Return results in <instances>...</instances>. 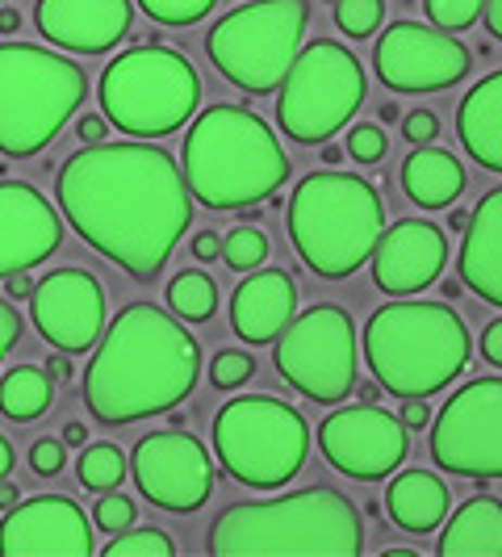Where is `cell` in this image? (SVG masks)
I'll use <instances>...</instances> for the list:
<instances>
[{
    "mask_svg": "<svg viewBox=\"0 0 502 557\" xmlns=\"http://www.w3.org/2000/svg\"><path fill=\"white\" fill-rule=\"evenodd\" d=\"M130 474L139 482L142 499L164 511H197L214 491V457L185 428L151 432L135 445Z\"/></svg>",
    "mask_w": 502,
    "mask_h": 557,
    "instance_id": "obj_14",
    "label": "cell"
},
{
    "mask_svg": "<svg viewBox=\"0 0 502 557\" xmlns=\"http://www.w3.org/2000/svg\"><path fill=\"white\" fill-rule=\"evenodd\" d=\"M277 373L310 403H339L356 391V327L343 307L318 302L277 335Z\"/></svg>",
    "mask_w": 502,
    "mask_h": 557,
    "instance_id": "obj_12",
    "label": "cell"
},
{
    "mask_svg": "<svg viewBox=\"0 0 502 557\" xmlns=\"http://www.w3.org/2000/svg\"><path fill=\"white\" fill-rule=\"evenodd\" d=\"M223 260L235 273H251L268 260V235L260 226H235L223 239Z\"/></svg>",
    "mask_w": 502,
    "mask_h": 557,
    "instance_id": "obj_31",
    "label": "cell"
},
{
    "mask_svg": "<svg viewBox=\"0 0 502 557\" xmlns=\"http://www.w3.org/2000/svg\"><path fill=\"white\" fill-rule=\"evenodd\" d=\"M110 135V122H105V113H84L80 122H76V139L88 147V143H105Z\"/></svg>",
    "mask_w": 502,
    "mask_h": 557,
    "instance_id": "obj_43",
    "label": "cell"
},
{
    "mask_svg": "<svg viewBox=\"0 0 502 557\" xmlns=\"http://www.w3.org/2000/svg\"><path fill=\"white\" fill-rule=\"evenodd\" d=\"M402 428H411V432H423V428H431V407L423 403V398H402Z\"/></svg>",
    "mask_w": 502,
    "mask_h": 557,
    "instance_id": "obj_41",
    "label": "cell"
},
{
    "mask_svg": "<svg viewBox=\"0 0 502 557\" xmlns=\"http://www.w3.org/2000/svg\"><path fill=\"white\" fill-rule=\"evenodd\" d=\"M135 524V503L126 499V495H117V491H105L101 499H97V511H92V529L101 532H126Z\"/></svg>",
    "mask_w": 502,
    "mask_h": 557,
    "instance_id": "obj_38",
    "label": "cell"
},
{
    "mask_svg": "<svg viewBox=\"0 0 502 557\" xmlns=\"http://www.w3.org/2000/svg\"><path fill=\"white\" fill-rule=\"evenodd\" d=\"M88 76L34 42H0V156L29 160L80 110Z\"/></svg>",
    "mask_w": 502,
    "mask_h": 557,
    "instance_id": "obj_7",
    "label": "cell"
},
{
    "mask_svg": "<svg viewBox=\"0 0 502 557\" xmlns=\"http://www.w3.org/2000/svg\"><path fill=\"white\" fill-rule=\"evenodd\" d=\"M176 541L160 529H130L113 532V541L105 545V557H172Z\"/></svg>",
    "mask_w": 502,
    "mask_h": 557,
    "instance_id": "obj_32",
    "label": "cell"
},
{
    "mask_svg": "<svg viewBox=\"0 0 502 557\" xmlns=\"http://www.w3.org/2000/svg\"><path fill=\"white\" fill-rule=\"evenodd\" d=\"M364 106V67L348 47L318 38L298 51L277 97V122L293 143H327Z\"/></svg>",
    "mask_w": 502,
    "mask_h": 557,
    "instance_id": "obj_11",
    "label": "cell"
},
{
    "mask_svg": "<svg viewBox=\"0 0 502 557\" xmlns=\"http://www.w3.org/2000/svg\"><path fill=\"white\" fill-rule=\"evenodd\" d=\"M318 448L327 466L343 478L381 482L406 461V428L390 411L356 403V407H339L318 423Z\"/></svg>",
    "mask_w": 502,
    "mask_h": 557,
    "instance_id": "obj_16",
    "label": "cell"
},
{
    "mask_svg": "<svg viewBox=\"0 0 502 557\" xmlns=\"http://www.w3.org/2000/svg\"><path fill=\"white\" fill-rule=\"evenodd\" d=\"M29 323L59 352H88L105 332V289L84 269H55L34 281Z\"/></svg>",
    "mask_w": 502,
    "mask_h": 557,
    "instance_id": "obj_17",
    "label": "cell"
},
{
    "mask_svg": "<svg viewBox=\"0 0 502 557\" xmlns=\"http://www.w3.org/2000/svg\"><path fill=\"white\" fill-rule=\"evenodd\" d=\"M465 223H469V214H465V210H456V214H452V231H465Z\"/></svg>",
    "mask_w": 502,
    "mask_h": 557,
    "instance_id": "obj_54",
    "label": "cell"
},
{
    "mask_svg": "<svg viewBox=\"0 0 502 557\" xmlns=\"http://www.w3.org/2000/svg\"><path fill=\"white\" fill-rule=\"evenodd\" d=\"M17 335H22V319H17V310L0 298V361H4V352L17 344Z\"/></svg>",
    "mask_w": 502,
    "mask_h": 557,
    "instance_id": "obj_42",
    "label": "cell"
},
{
    "mask_svg": "<svg viewBox=\"0 0 502 557\" xmlns=\"http://www.w3.org/2000/svg\"><path fill=\"white\" fill-rule=\"evenodd\" d=\"M22 29V13L13 4H0V34H17Z\"/></svg>",
    "mask_w": 502,
    "mask_h": 557,
    "instance_id": "obj_49",
    "label": "cell"
},
{
    "mask_svg": "<svg viewBox=\"0 0 502 557\" xmlns=\"http://www.w3.org/2000/svg\"><path fill=\"white\" fill-rule=\"evenodd\" d=\"M251 373H255V361H251L248 352H235V348L218 352L214 364H210V382L218 391H239L243 382H251Z\"/></svg>",
    "mask_w": 502,
    "mask_h": 557,
    "instance_id": "obj_37",
    "label": "cell"
},
{
    "mask_svg": "<svg viewBox=\"0 0 502 557\" xmlns=\"http://www.w3.org/2000/svg\"><path fill=\"white\" fill-rule=\"evenodd\" d=\"M306 0H251L210 26L205 51L239 92L264 97L280 88L285 72L293 67L306 38Z\"/></svg>",
    "mask_w": 502,
    "mask_h": 557,
    "instance_id": "obj_10",
    "label": "cell"
},
{
    "mask_svg": "<svg viewBox=\"0 0 502 557\" xmlns=\"http://www.w3.org/2000/svg\"><path fill=\"white\" fill-rule=\"evenodd\" d=\"M167 307L180 323H205L218 310V285L205 277L201 269H185L167 285Z\"/></svg>",
    "mask_w": 502,
    "mask_h": 557,
    "instance_id": "obj_29",
    "label": "cell"
},
{
    "mask_svg": "<svg viewBox=\"0 0 502 557\" xmlns=\"http://www.w3.org/2000/svg\"><path fill=\"white\" fill-rule=\"evenodd\" d=\"M323 160H327V164H339V160H343V151H339V147L327 139V147H323Z\"/></svg>",
    "mask_w": 502,
    "mask_h": 557,
    "instance_id": "obj_53",
    "label": "cell"
},
{
    "mask_svg": "<svg viewBox=\"0 0 502 557\" xmlns=\"http://www.w3.org/2000/svg\"><path fill=\"white\" fill-rule=\"evenodd\" d=\"M456 135L477 164L502 172V67L465 92L456 110Z\"/></svg>",
    "mask_w": 502,
    "mask_h": 557,
    "instance_id": "obj_24",
    "label": "cell"
},
{
    "mask_svg": "<svg viewBox=\"0 0 502 557\" xmlns=\"http://www.w3.org/2000/svg\"><path fill=\"white\" fill-rule=\"evenodd\" d=\"M13 503H17V486L9 478H0V511H9Z\"/></svg>",
    "mask_w": 502,
    "mask_h": 557,
    "instance_id": "obj_52",
    "label": "cell"
},
{
    "mask_svg": "<svg viewBox=\"0 0 502 557\" xmlns=\"http://www.w3.org/2000/svg\"><path fill=\"white\" fill-rule=\"evenodd\" d=\"M47 373H51V382H55V386H63V382L72 377V364H67V357H51Z\"/></svg>",
    "mask_w": 502,
    "mask_h": 557,
    "instance_id": "obj_50",
    "label": "cell"
},
{
    "mask_svg": "<svg viewBox=\"0 0 502 557\" xmlns=\"http://www.w3.org/2000/svg\"><path fill=\"white\" fill-rule=\"evenodd\" d=\"M481 357L502 369V319H494V323L481 332Z\"/></svg>",
    "mask_w": 502,
    "mask_h": 557,
    "instance_id": "obj_44",
    "label": "cell"
},
{
    "mask_svg": "<svg viewBox=\"0 0 502 557\" xmlns=\"http://www.w3.org/2000/svg\"><path fill=\"white\" fill-rule=\"evenodd\" d=\"M436 131H440V122H436V113H431V110L406 113V122H402V135L415 143V147H423V143L436 139Z\"/></svg>",
    "mask_w": 502,
    "mask_h": 557,
    "instance_id": "obj_40",
    "label": "cell"
},
{
    "mask_svg": "<svg viewBox=\"0 0 502 557\" xmlns=\"http://www.w3.org/2000/svg\"><path fill=\"white\" fill-rule=\"evenodd\" d=\"M76 478H80L84 491H117L122 478H126V453L117 445H84L80 461H76Z\"/></svg>",
    "mask_w": 502,
    "mask_h": 557,
    "instance_id": "obj_30",
    "label": "cell"
},
{
    "mask_svg": "<svg viewBox=\"0 0 502 557\" xmlns=\"http://www.w3.org/2000/svg\"><path fill=\"white\" fill-rule=\"evenodd\" d=\"M440 557H502V503L490 495L461 503L444 516V532H440Z\"/></svg>",
    "mask_w": 502,
    "mask_h": 557,
    "instance_id": "obj_26",
    "label": "cell"
},
{
    "mask_svg": "<svg viewBox=\"0 0 502 557\" xmlns=\"http://www.w3.org/2000/svg\"><path fill=\"white\" fill-rule=\"evenodd\" d=\"M214 4L218 0H139L142 13L160 26H193L201 17H210Z\"/></svg>",
    "mask_w": 502,
    "mask_h": 557,
    "instance_id": "obj_34",
    "label": "cell"
},
{
    "mask_svg": "<svg viewBox=\"0 0 502 557\" xmlns=\"http://www.w3.org/2000/svg\"><path fill=\"white\" fill-rule=\"evenodd\" d=\"M423 9H427V22L436 29L456 34V29H469L481 17L486 0H423Z\"/></svg>",
    "mask_w": 502,
    "mask_h": 557,
    "instance_id": "obj_35",
    "label": "cell"
},
{
    "mask_svg": "<svg viewBox=\"0 0 502 557\" xmlns=\"http://www.w3.org/2000/svg\"><path fill=\"white\" fill-rule=\"evenodd\" d=\"M205 545L218 557H356L364 549V529L352 499L331 486H310L285 499L226 507Z\"/></svg>",
    "mask_w": 502,
    "mask_h": 557,
    "instance_id": "obj_4",
    "label": "cell"
},
{
    "mask_svg": "<svg viewBox=\"0 0 502 557\" xmlns=\"http://www.w3.org/2000/svg\"><path fill=\"white\" fill-rule=\"evenodd\" d=\"M377 391H381V386H364V391H361V403H373V398H377Z\"/></svg>",
    "mask_w": 502,
    "mask_h": 557,
    "instance_id": "obj_55",
    "label": "cell"
},
{
    "mask_svg": "<svg viewBox=\"0 0 502 557\" xmlns=\"http://www.w3.org/2000/svg\"><path fill=\"white\" fill-rule=\"evenodd\" d=\"M13 461H17V457H13V445H9L4 436H0V478L13 474Z\"/></svg>",
    "mask_w": 502,
    "mask_h": 557,
    "instance_id": "obj_51",
    "label": "cell"
},
{
    "mask_svg": "<svg viewBox=\"0 0 502 557\" xmlns=\"http://www.w3.org/2000/svg\"><path fill=\"white\" fill-rule=\"evenodd\" d=\"M201 348L180 319L151 302L117 310L84 369V407L105 428L164 416L193 394Z\"/></svg>",
    "mask_w": 502,
    "mask_h": 557,
    "instance_id": "obj_2",
    "label": "cell"
},
{
    "mask_svg": "<svg viewBox=\"0 0 502 557\" xmlns=\"http://www.w3.org/2000/svg\"><path fill=\"white\" fill-rule=\"evenodd\" d=\"M84 445H88V423L72 419V423L63 428V448H84Z\"/></svg>",
    "mask_w": 502,
    "mask_h": 557,
    "instance_id": "obj_47",
    "label": "cell"
},
{
    "mask_svg": "<svg viewBox=\"0 0 502 557\" xmlns=\"http://www.w3.org/2000/svg\"><path fill=\"white\" fill-rule=\"evenodd\" d=\"M55 197L84 244L135 281L160 277L193 223L180 164L151 143H88L59 168Z\"/></svg>",
    "mask_w": 502,
    "mask_h": 557,
    "instance_id": "obj_1",
    "label": "cell"
},
{
    "mask_svg": "<svg viewBox=\"0 0 502 557\" xmlns=\"http://www.w3.org/2000/svg\"><path fill=\"white\" fill-rule=\"evenodd\" d=\"M481 13H486V29L502 42V0H486V9H481Z\"/></svg>",
    "mask_w": 502,
    "mask_h": 557,
    "instance_id": "obj_48",
    "label": "cell"
},
{
    "mask_svg": "<svg viewBox=\"0 0 502 557\" xmlns=\"http://www.w3.org/2000/svg\"><path fill=\"white\" fill-rule=\"evenodd\" d=\"M34 22L42 38L72 55H105L135 22L130 0H38Z\"/></svg>",
    "mask_w": 502,
    "mask_h": 557,
    "instance_id": "obj_20",
    "label": "cell"
},
{
    "mask_svg": "<svg viewBox=\"0 0 502 557\" xmlns=\"http://www.w3.org/2000/svg\"><path fill=\"white\" fill-rule=\"evenodd\" d=\"M373 67L393 92H440L465 81L469 51L448 29L423 22H390L373 47Z\"/></svg>",
    "mask_w": 502,
    "mask_h": 557,
    "instance_id": "obj_15",
    "label": "cell"
},
{
    "mask_svg": "<svg viewBox=\"0 0 502 557\" xmlns=\"http://www.w3.org/2000/svg\"><path fill=\"white\" fill-rule=\"evenodd\" d=\"M364 361L386 394L427 398L465 373L469 332L444 302H390L364 323Z\"/></svg>",
    "mask_w": 502,
    "mask_h": 557,
    "instance_id": "obj_5",
    "label": "cell"
},
{
    "mask_svg": "<svg viewBox=\"0 0 502 557\" xmlns=\"http://www.w3.org/2000/svg\"><path fill=\"white\" fill-rule=\"evenodd\" d=\"M386 131L381 126H373V122H361V126H352L348 131V139H343V156H352L356 164H377L381 156H386Z\"/></svg>",
    "mask_w": 502,
    "mask_h": 557,
    "instance_id": "obj_36",
    "label": "cell"
},
{
    "mask_svg": "<svg viewBox=\"0 0 502 557\" xmlns=\"http://www.w3.org/2000/svg\"><path fill=\"white\" fill-rule=\"evenodd\" d=\"M402 189L423 210H444L465 194V168L444 147H415L402 164Z\"/></svg>",
    "mask_w": 502,
    "mask_h": 557,
    "instance_id": "obj_27",
    "label": "cell"
},
{
    "mask_svg": "<svg viewBox=\"0 0 502 557\" xmlns=\"http://www.w3.org/2000/svg\"><path fill=\"white\" fill-rule=\"evenodd\" d=\"M4 289H9V298H29V294H34V277H29V269L9 273V277H4Z\"/></svg>",
    "mask_w": 502,
    "mask_h": 557,
    "instance_id": "obj_46",
    "label": "cell"
},
{
    "mask_svg": "<svg viewBox=\"0 0 502 557\" xmlns=\"http://www.w3.org/2000/svg\"><path fill=\"white\" fill-rule=\"evenodd\" d=\"M386 22V4L381 0H335V26L348 38H368Z\"/></svg>",
    "mask_w": 502,
    "mask_h": 557,
    "instance_id": "obj_33",
    "label": "cell"
},
{
    "mask_svg": "<svg viewBox=\"0 0 502 557\" xmlns=\"http://www.w3.org/2000/svg\"><path fill=\"white\" fill-rule=\"evenodd\" d=\"M92 524L67 495L17 499L0 520V557H88Z\"/></svg>",
    "mask_w": 502,
    "mask_h": 557,
    "instance_id": "obj_18",
    "label": "cell"
},
{
    "mask_svg": "<svg viewBox=\"0 0 502 557\" xmlns=\"http://www.w3.org/2000/svg\"><path fill=\"white\" fill-rule=\"evenodd\" d=\"M386 231L377 189L352 172H310L289 197V239L314 277L343 281L368 264Z\"/></svg>",
    "mask_w": 502,
    "mask_h": 557,
    "instance_id": "obj_6",
    "label": "cell"
},
{
    "mask_svg": "<svg viewBox=\"0 0 502 557\" xmlns=\"http://www.w3.org/2000/svg\"><path fill=\"white\" fill-rule=\"evenodd\" d=\"M180 176L210 210H248L273 197L289 176L273 126L243 106H210L185 135Z\"/></svg>",
    "mask_w": 502,
    "mask_h": 557,
    "instance_id": "obj_3",
    "label": "cell"
},
{
    "mask_svg": "<svg viewBox=\"0 0 502 557\" xmlns=\"http://www.w3.org/2000/svg\"><path fill=\"white\" fill-rule=\"evenodd\" d=\"M386 511H390L393 529L423 536V532L440 529L448 516V486L427 470H406L390 482L386 491Z\"/></svg>",
    "mask_w": 502,
    "mask_h": 557,
    "instance_id": "obj_25",
    "label": "cell"
},
{
    "mask_svg": "<svg viewBox=\"0 0 502 557\" xmlns=\"http://www.w3.org/2000/svg\"><path fill=\"white\" fill-rule=\"evenodd\" d=\"M373 281L393 298H411L418 289L436 285V277L448 264V239L436 223L423 219H402L381 231L373 248Z\"/></svg>",
    "mask_w": 502,
    "mask_h": 557,
    "instance_id": "obj_19",
    "label": "cell"
},
{
    "mask_svg": "<svg viewBox=\"0 0 502 557\" xmlns=\"http://www.w3.org/2000/svg\"><path fill=\"white\" fill-rule=\"evenodd\" d=\"M63 239L51 201L26 181H0V281L42 264Z\"/></svg>",
    "mask_w": 502,
    "mask_h": 557,
    "instance_id": "obj_21",
    "label": "cell"
},
{
    "mask_svg": "<svg viewBox=\"0 0 502 557\" xmlns=\"http://www.w3.org/2000/svg\"><path fill=\"white\" fill-rule=\"evenodd\" d=\"M101 113L122 135L164 139L197 113L201 76L189 59L172 47L147 42L130 47L101 72Z\"/></svg>",
    "mask_w": 502,
    "mask_h": 557,
    "instance_id": "obj_8",
    "label": "cell"
},
{
    "mask_svg": "<svg viewBox=\"0 0 502 557\" xmlns=\"http://www.w3.org/2000/svg\"><path fill=\"white\" fill-rule=\"evenodd\" d=\"M298 314V285L285 269H251L230 298V327L248 344H273Z\"/></svg>",
    "mask_w": 502,
    "mask_h": 557,
    "instance_id": "obj_22",
    "label": "cell"
},
{
    "mask_svg": "<svg viewBox=\"0 0 502 557\" xmlns=\"http://www.w3.org/2000/svg\"><path fill=\"white\" fill-rule=\"evenodd\" d=\"M431 457L448 474L502 478V377L452 391L431 419Z\"/></svg>",
    "mask_w": 502,
    "mask_h": 557,
    "instance_id": "obj_13",
    "label": "cell"
},
{
    "mask_svg": "<svg viewBox=\"0 0 502 557\" xmlns=\"http://www.w3.org/2000/svg\"><path fill=\"white\" fill-rule=\"evenodd\" d=\"M51 403H55V382L38 364H17L0 377V416H9L13 423L42 419L51 411Z\"/></svg>",
    "mask_w": 502,
    "mask_h": 557,
    "instance_id": "obj_28",
    "label": "cell"
},
{
    "mask_svg": "<svg viewBox=\"0 0 502 557\" xmlns=\"http://www.w3.org/2000/svg\"><path fill=\"white\" fill-rule=\"evenodd\" d=\"M218 251H223V239L214 235V231H201L193 239V256L201 264H210V260H218Z\"/></svg>",
    "mask_w": 502,
    "mask_h": 557,
    "instance_id": "obj_45",
    "label": "cell"
},
{
    "mask_svg": "<svg viewBox=\"0 0 502 557\" xmlns=\"http://www.w3.org/2000/svg\"><path fill=\"white\" fill-rule=\"evenodd\" d=\"M214 453L251 491H277L306 466L310 428L298 407L273 394H239L214 416Z\"/></svg>",
    "mask_w": 502,
    "mask_h": 557,
    "instance_id": "obj_9",
    "label": "cell"
},
{
    "mask_svg": "<svg viewBox=\"0 0 502 557\" xmlns=\"http://www.w3.org/2000/svg\"><path fill=\"white\" fill-rule=\"evenodd\" d=\"M63 441H34V448H29V470L38 478H55V474H63Z\"/></svg>",
    "mask_w": 502,
    "mask_h": 557,
    "instance_id": "obj_39",
    "label": "cell"
},
{
    "mask_svg": "<svg viewBox=\"0 0 502 557\" xmlns=\"http://www.w3.org/2000/svg\"><path fill=\"white\" fill-rule=\"evenodd\" d=\"M456 269L469 294L502 310V189H490L474 206Z\"/></svg>",
    "mask_w": 502,
    "mask_h": 557,
    "instance_id": "obj_23",
    "label": "cell"
}]
</instances>
